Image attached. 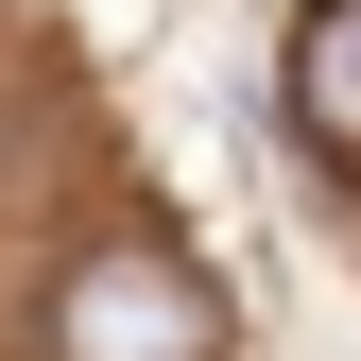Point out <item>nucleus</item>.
<instances>
[{
	"label": "nucleus",
	"mask_w": 361,
	"mask_h": 361,
	"mask_svg": "<svg viewBox=\"0 0 361 361\" xmlns=\"http://www.w3.org/2000/svg\"><path fill=\"white\" fill-rule=\"evenodd\" d=\"M276 104H293L310 172H344V190H361V0H293V69H276Z\"/></svg>",
	"instance_id": "nucleus-2"
},
{
	"label": "nucleus",
	"mask_w": 361,
	"mask_h": 361,
	"mask_svg": "<svg viewBox=\"0 0 361 361\" xmlns=\"http://www.w3.org/2000/svg\"><path fill=\"white\" fill-rule=\"evenodd\" d=\"M35 344L52 361H224V293L172 241H86L52 276V310H35Z\"/></svg>",
	"instance_id": "nucleus-1"
}]
</instances>
